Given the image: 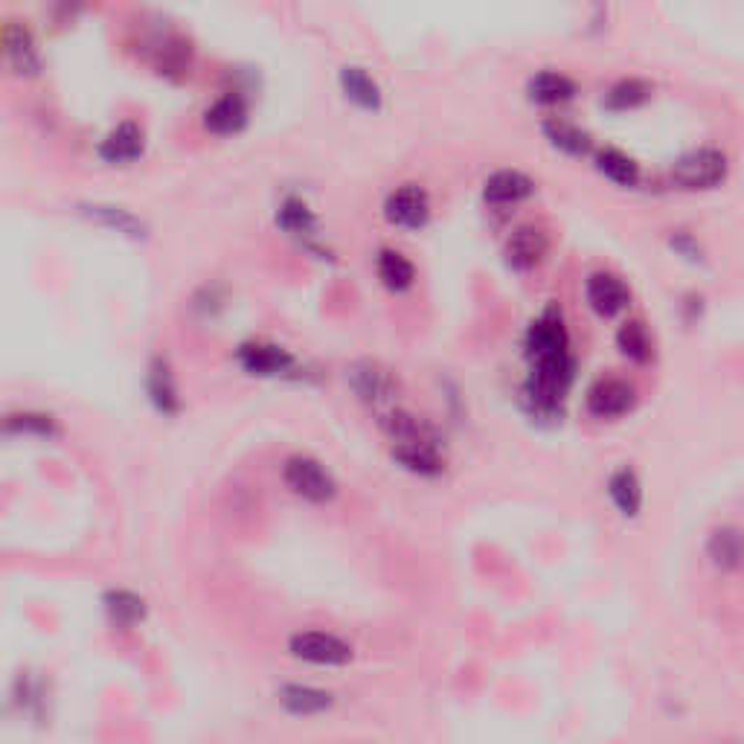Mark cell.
I'll list each match as a JSON object with an SVG mask.
<instances>
[{"label": "cell", "mask_w": 744, "mask_h": 744, "mask_svg": "<svg viewBox=\"0 0 744 744\" xmlns=\"http://www.w3.org/2000/svg\"><path fill=\"white\" fill-rule=\"evenodd\" d=\"M524 358L527 378L520 385V408L536 422H561L579 360L559 303H547L544 312L529 321L524 332Z\"/></svg>", "instance_id": "obj_1"}, {"label": "cell", "mask_w": 744, "mask_h": 744, "mask_svg": "<svg viewBox=\"0 0 744 744\" xmlns=\"http://www.w3.org/2000/svg\"><path fill=\"white\" fill-rule=\"evenodd\" d=\"M730 158L719 145H698L689 149L669 166V177L678 190L698 193V190H715L727 181Z\"/></svg>", "instance_id": "obj_2"}, {"label": "cell", "mask_w": 744, "mask_h": 744, "mask_svg": "<svg viewBox=\"0 0 744 744\" xmlns=\"http://www.w3.org/2000/svg\"><path fill=\"white\" fill-rule=\"evenodd\" d=\"M346 381H349L355 396L369 408H392V401H396L401 390L399 376L387 364L373 358H360L349 364L346 367Z\"/></svg>", "instance_id": "obj_3"}, {"label": "cell", "mask_w": 744, "mask_h": 744, "mask_svg": "<svg viewBox=\"0 0 744 744\" xmlns=\"http://www.w3.org/2000/svg\"><path fill=\"white\" fill-rule=\"evenodd\" d=\"M282 481L296 497H303L309 504H328L337 495V481L314 456H289L282 465Z\"/></svg>", "instance_id": "obj_4"}, {"label": "cell", "mask_w": 744, "mask_h": 744, "mask_svg": "<svg viewBox=\"0 0 744 744\" xmlns=\"http://www.w3.org/2000/svg\"><path fill=\"white\" fill-rule=\"evenodd\" d=\"M431 195L419 184H401L390 190L381 204V216L387 225L399 227V230H422L431 222Z\"/></svg>", "instance_id": "obj_5"}, {"label": "cell", "mask_w": 744, "mask_h": 744, "mask_svg": "<svg viewBox=\"0 0 744 744\" xmlns=\"http://www.w3.org/2000/svg\"><path fill=\"white\" fill-rule=\"evenodd\" d=\"M634 405H637V387L628 378L619 376H605L600 381H593L587 396H584V408L600 422H611V419L632 413Z\"/></svg>", "instance_id": "obj_6"}, {"label": "cell", "mask_w": 744, "mask_h": 744, "mask_svg": "<svg viewBox=\"0 0 744 744\" xmlns=\"http://www.w3.org/2000/svg\"><path fill=\"white\" fill-rule=\"evenodd\" d=\"M291 657L303 660L309 666H326V669H335V666L353 664V646L346 640H341L337 634L328 632H300L289 640Z\"/></svg>", "instance_id": "obj_7"}, {"label": "cell", "mask_w": 744, "mask_h": 744, "mask_svg": "<svg viewBox=\"0 0 744 744\" xmlns=\"http://www.w3.org/2000/svg\"><path fill=\"white\" fill-rule=\"evenodd\" d=\"M547 254H550V233L541 225H536V222H527V225L515 227L504 245L506 265L518 273H527L532 271V268H538V265L547 259Z\"/></svg>", "instance_id": "obj_8"}, {"label": "cell", "mask_w": 744, "mask_h": 744, "mask_svg": "<svg viewBox=\"0 0 744 744\" xmlns=\"http://www.w3.org/2000/svg\"><path fill=\"white\" fill-rule=\"evenodd\" d=\"M584 300L593 314L600 317H619L632 305V289L628 282L614 271H593L584 280Z\"/></svg>", "instance_id": "obj_9"}, {"label": "cell", "mask_w": 744, "mask_h": 744, "mask_svg": "<svg viewBox=\"0 0 744 744\" xmlns=\"http://www.w3.org/2000/svg\"><path fill=\"white\" fill-rule=\"evenodd\" d=\"M236 360L248 376L257 378H280L289 376L296 369L294 355L280 344H268V341H248L236 349Z\"/></svg>", "instance_id": "obj_10"}, {"label": "cell", "mask_w": 744, "mask_h": 744, "mask_svg": "<svg viewBox=\"0 0 744 744\" xmlns=\"http://www.w3.org/2000/svg\"><path fill=\"white\" fill-rule=\"evenodd\" d=\"M532 195H536V181L520 169H495L483 181V201L492 207H513V204H520Z\"/></svg>", "instance_id": "obj_11"}, {"label": "cell", "mask_w": 744, "mask_h": 744, "mask_svg": "<svg viewBox=\"0 0 744 744\" xmlns=\"http://www.w3.org/2000/svg\"><path fill=\"white\" fill-rule=\"evenodd\" d=\"M392 463L401 465L405 472L417 477H440L445 472V456H442V442H396L390 449Z\"/></svg>", "instance_id": "obj_12"}, {"label": "cell", "mask_w": 744, "mask_h": 744, "mask_svg": "<svg viewBox=\"0 0 744 744\" xmlns=\"http://www.w3.org/2000/svg\"><path fill=\"white\" fill-rule=\"evenodd\" d=\"M145 392H149V401L152 408L163 417H175L181 413V390H177L175 373H172V364L163 355H154L149 360V369H145Z\"/></svg>", "instance_id": "obj_13"}, {"label": "cell", "mask_w": 744, "mask_h": 744, "mask_svg": "<svg viewBox=\"0 0 744 744\" xmlns=\"http://www.w3.org/2000/svg\"><path fill=\"white\" fill-rule=\"evenodd\" d=\"M277 225H280V230H285L289 236L303 241L305 248L314 250L321 259L326 257V250L314 245V239H317V216H314V209L303 198L289 195V198L282 201L280 209H277Z\"/></svg>", "instance_id": "obj_14"}, {"label": "cell", "mask_w": 744, "mask_h": 744, "mask_svg": "<svg viewBox=\"0 0 744 744\" xmlns=\"http://www.w3.org/2000/svg\"><path fill=\"white\" fill-rule=\"evenodd\" d=\"M378 424H381V431L390 436V442H442V436L436 433L428 419L417 417V413H410L405 408H387L381 410V417H378Z\"/></svg>", "instance_id": "obj_15"}, {"label": "cell", "mask_w": 744, "mask_h": 744, "mask_svg": "<svg viewBox=\"0 0 744 744\" xmlns=\"http://www.w3.org/2000/svg\"><path fill=\"white\" fill-rule=\"evenodd\" d=\"M337 85H341V94L353 105L364 108V111H381L385 105V90L378 85V79L367 67L360 65H346L337 73Z\"/></svg>", "instance_id": "obj_16"}, {"label": "cell", "mask_w": 744, "mask_h": 744, "mask_svg": "<svg viewBox=\"0 0 744 744\" xmlns=\"http://www.w3.org/2000/svg\"><path fill=\"white\" fill-rule=\"evenodd\" d=\"M145 152V134L137 122H120L117 129H111L105 134V140L99 143V158L111 166H122V163H131L137 158H143Z\"/></svg>", "instance_id": "obj_17"}, {"label": "cell", "mask_w": 744, "mask_h": 744, "mask_svg": "<svg viewBox=\"0 0 744 744\" xmlns=\"http://www.w3.org/2000/svg\"><path fill=\"white\" fill-rule=\"evenodd\" d=\"M250 120V108L248 99L241 97V94H225V97H218L216 103L209 105L207 111H204V129L213 131V134H239Z\"/></svg>", "instance_id": "obj_18"}, {"label": "cell", "mask_w": 744, "mask_h": 744, "mask_svg": "<svg viewBox=\"0 0 744 744\" xmlns=\"http://www.w3.org/2000/svg\"><path fill=\"white\" fill-rule=\"evenodd\" d=\"M280 698V707L289 715L296 719H312V715H323L335 707V696L326 692V689L309 687V683H285V687L277 692Z\"/></svg>", "instance_id": "obj_19"}, {"label": "cell", "mask_w": 744, "mask_h": 744, "mask_svg": "<svg viewBox=\"0 0 744 744\" xmlns=\"http://www.w3.org/2000/svg\"><path fill=\"white\" fill-rule=\"evenodd\" d=\"M576 82L561 71H538L527 79V99L536 105H564L576 99Z\"/></svg>", "instance_id": "obj_20"}, {"label": "cell", "mask_w": 744, "mask_h": 744, "mask_svg": "<svg viewBox=\"0 0 744 744\" xmlns=\"http://www.w3.org/2000/svg\"><path fill=\"white\" fill-rule=\"evenodd\" d=\"M541 131L550 140L552 149L570 154V158H587L593 154V137L568 117H547L541 120Z\"/></svg>", "instance_id": "obj_21"}, {"label": "cell", "mask_w": 744, "mask_h": 744, "mask_svg": "<svg viewBox=\"0 0 744 744\" xmlns=\"http://www.w3.org/2000/svg\"><path fill=\"white\" fill-rule=\"evenodd\" d=\"M593 166H596L602 177H608L611 184L625 186V190L640 184V163L634 161L628 152H623V149H616V145L593 149Z\"/></svg>", "instance_id": "obj_22"}, {"label": "cell", "mask_w": 744, "mask_h": 744, "mask_svg": "<svg viewBox=\"0 0 744 744\" xmlns=\"http://www.w3.org/2000/svg\"><path fill=\"white\" fill-rule=\"evenodd\" d=\"M378 282L385 285L390 294H405L417 285V265L410 262L401 250L381 248L376 257Z\"/></svg>", "instance_id": "obj_23"}, {"label": "cell", "mask_w": 744, "mask_h": 744, "mask_svg": "<svg viewBox=\"0 0 744 744\" xmlns=\"http://www.w3.org/2000/svg\"><path fill=\"white\" fill-rule=\"evenodd\" d=\"M82 213L88 218H94L97 225L120 233V236H129V239L134 241L149 236V227H145L143 218H137L134 213L126 207H114V204H82Z\"/></svg>", "instance_id": "obj_24"}, {"label": "cell", "mask_w": 744, "mask_h": 744, "mask_svg": "<svg viewBox=\"0 0 744 744\" xmlns=\"http://www.w3.org/2000/svg\"><path fill=\"white\" fill-rule=\"evenodd\" d=\"M608 495L614 500L616 513L623 515V518H637L643 509V483L637 477L634 468L623 465V468H616L614 474L608 477Z\"/></svg>", "instance_id": "obj_25"}, {"label": "cell", "mask_w": 744, "mask_h": 744, "mask_svg": "<svg viewBox=\"0 0 744 744\" xmlns=\"http://www.w3.org/2000/svg\"><path fill=\"white\" fill-rule=\"evenodd\" d=\"M651 85L640 76H625V79H616L605 94H602V108L611 114H625L634 111V108H643V105L651 99Z\"/></svg>", "instance_id": "obj_26"}, {"label": "cell", "mask_w": 744, "mask_h": 744, "mask_svg": "<svg viewBox=\"0 0 744 744\" xmlns=\"http://www.w3.org/2000/svg\"><path fill=\"white\" fill-rule=\"evenodd\" d=\"M707 556L719 570L733 573L742 568V532L730 524H721L707 538Z\"/></svg>", "instance_id": "obj_27"}, {"label": "cell", "mask_w": 744, "mask_h": 744, "mask_svg": "<svg viewBox=\"0 0 744 744\" xmlns=\"http://www.w3.org/2000/svg\"><path fill=\"white\" fill-rule=\"evenodd\" d=\"M3 50H7V58L18 73H39V50H35L33 35L26 33L24 26H9L3 33Z\"/></svg>", "instance_id": "obj_28"}, {"label": "cell", "mask_w": 744, "mask_h": 744, "mask_svg": "<svg viewBox=\"0 0 744 744\" xmlns=\"http://www.w3.org/2000/svg\"><path fill=\"white\" fill-rule=\"evenodd\" d=\"M616 349L634 364H646L651 358V335H648L646 323L632 317L616 328Z\"/></svg>", "instance_id": "obj_29"}, {"label": "cell", "mask_w": 744, "mask_h": 744, "mask_svg": "<svg viewBox=\"0 0 744 744\" xmlns=\"http://www.w3.org/2000/svg\"><path fill=\"white\" fill-rule=\"evenodd\" d=\"M105 611L111 616V623L120 625V628H131V625L145 619V602L131 591L105 593Z\"/></svg>", "instance_id": "obj_30"}, {"label": "cell", "mask_w": 744, "mask_h": 744, "mask_svg": "<svg viewBox=\"0 0 744 744\" xmlns=\"http://www.w3.org/2000/svg\"><path fill=\"white\" fill-rule=\"evenodd\" d=\"M0 431L7 433H35V436H53L56 424L50 417H39V413H24V417H9L0 424Z\"/></svg>", "instance_id": "obj_31"}, {"label": "cell", "mask_w": 744, "mask_h": 744, "mask_svg": "<svg viewBox=\"0 0 744 744\" xmlns=\"http://www.w3.org/2000/svg\"><path fill=\"white\" fill-rule=\"evenodd\" d=\"M666 241H669V248H672L675 254L683 259V262L704 265V259H707L704 245H701V241H698V236H692L689 230H672Z\"/></svg>", "instance_id": "obj_32"}, {"label": "cell", "mask_w": 744, "mask_h": 744, "mask_svg": "<svg viewBox=\"0 0 744 744\" xmlns=\"http://www.w3.org/2000/svg\"><path fill=\"white\" fill-rule=\"evenodd\" d=\"M680 309H683V312H689V317H687L689 323L698 321V317H701V312H704V296L687 294V296H683V303H680Z\"/></svg>", "instance_id": "obj_33"}]
</instances>
